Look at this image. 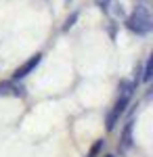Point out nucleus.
I'll list each match as a JSON object with an SVG mask.
<instances>
[{
  "instance_id": "obj_4",
  "label": "nucleus",
  "mask_w": 153,
  "mask_h": 157,
  "mask_svg": "<svg viewBox=\"0 0 153 157\" xmlns=\"http://www.w3.org/2000/svg\"><path fill=\"white\" fill-rule=\"evenodd\" d=\"M0 94H4V97H23L25 92H23V88L21 86H17V84H13V82H2L0 84Z\"/></svg>"
},
{
  "instance_id": "obj_8",
  "label": "nucleus",
  "mask_w": 153,
  "mask_h": 157,
  "mask_svg": "<svg viewBox=\"0 0 153 157\" xmlns=\"http://www.w3.org/2000/svg\"><path fill=\"white\" fill-rule=\"evenodd\" d=\"M96 4H101V6H107V4H109V0H96Z\"/></svg>"
},
{
  "instance_id": "obj_7",
  "label": "nucleus",
  "mask_w": 153,
  "mask_h": 157,
  "mask_svg": "<svg viewBox=\"0 0 153 157\" xmlns=\"http://www.w3.org/2000/svg\"><path fill=\"white\" fill-rule=\"evenodd\" d=\"M101 147H103V140H96V145H94L92 149H90V153H88V157H94L96 153H99V149H101Z\"/></svg>"
},
{
  "instance_id": "obj_3",
  "label": "nucleus",
  "mask_w": 153,
  "mask_h": 157,
  "mask_svg": "<svg viewBox=\"0 0 153 157\" xmlns=\"http://www.w3.org/2000/svg\"><path fill=\"white\" fill-rule=\"evenodd\" d=\"M40 61H42V55H40V52H36L34 57H29V59L25 61L23 65H19V67L15 69V73H13V80H23L25 75H29V73H32L36 67L40 65Z\"/></svg>"
},
{
  "instance_id": "obj_5",
  "label": "nucleus",
  "mask_w": 153,
  "mask_h": 157,
  "mask_svg": "<svg viewBox=\"0 0 153 157\" xmlns=\"http://www.w3.org/2000/svg\"><path fill=\"white\" fill-rule=\"evenodd\" d=\"M153 75V59L149 57L147 59V63H145V73H143V82H149Z\"/></svg>"
},
{
  "instance_id": "obj_2",
  "label": "nucleus",
  "mask_w": 153,
  "mask_h": 157,
  "mask_svg": "<svg viewBox=\"0 0 153 157\" xmlns=\"http://www.w3.org/2000/svg\"><path fill=\"white\" fill-rule=\"evenodd\" d=\"M130 94H132V86L126 84V82H122V97H120V101L113 105V109H111V113L107 115V130H113V126H116V121H118V117L124 113V109H126V105L130 103Z\"/></svg>"
},
{
  "instance_id": "obj_6",
  "label": "nucleus",
  "mask_w": 153,
  "mask_h": 157,
  "mask_svg": "<svg viewBox=\"0 0 153 157\" xmlns=\"http://www.w3.org/2000/svg\"><path fill=\"white\" fill-rule=\"evenodd\" d=\"M130 130H132V126H126V130H124V147H130Z\"/></svg>"
},
{
  "instance_id": "obj_1",
  "label": "nucleus",
  "mask_w": 153,
  "mask_h": 157,
  "mask_svg": "<svg viewBox=\"0 0 153 157\" xmlns=\"http://www.w3.org/2000/svg\"><path fill=\"white\" fill-rule=\"evenodd\" d=\"M126 27H128L130 32H134V34H139V36H145V34H149L151 32V15H149V9L145 6V4H139L132 15H130L128 19H126Z\"/></svg>"
},
{
  "instance_id": "obj_9",
  "label": "nucleus",
  "mask_w": 153,
  "mask_h": 157,
  "mask_svg": "<svg viewBox=\"0 0 153 157\" xmlns=\"http://www.w3.org/2000/svg\"><path fill=\"white\" fill-rule=\"evenodd\" d=\"M107 157H113V155H107Z\"/></svg>"
}]
</instances>
